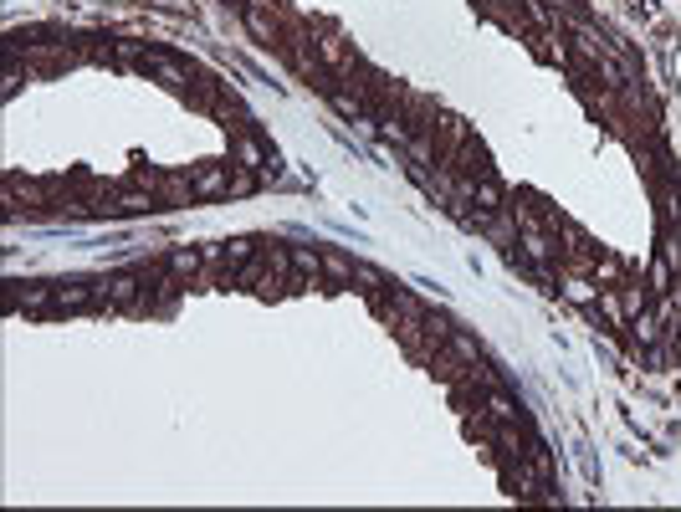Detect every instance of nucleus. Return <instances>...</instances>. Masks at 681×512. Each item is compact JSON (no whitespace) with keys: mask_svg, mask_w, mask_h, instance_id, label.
<instances>
[{"mask_svg":"<svg viewBox=\"0 0 681 512\" xmlns=\"http://www.w3.org/2000/svg\"><path fill=\"white\" fill-rule=\"evenodd\" d=\"M231 164H241V169H251V175H262V185L267 180H277V149L257 134V128H236L231 134Z\"/></svg>","mask_w":681,"mask_h":512,"instance_id":"1","label":"nucleus"}]
</instances>
